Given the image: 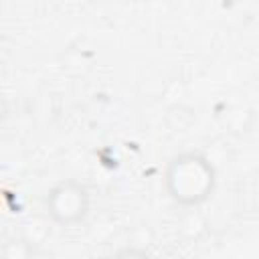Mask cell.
Returning <instances> with one entry per match:
<instances>
[{"label": "cell", "mask_w": 259, "mask_h": 259, "mask_svg": "<svg viewBox=\"0 0 259 259\" xmlns=\"http://www.w3.org/2000/svg\"><path fill=\"white\" fill-rule=\"evenodd\" d=\"M164 192L182 208L204 204L217 188V170L200 152H180L164 168Z\"/></svg>", "instance_id": "6da1fadb"}, {"label": "cell", "mask_w": 259, "mask_h": 259, "mask_svg": "<svg viewBox=\"0 0 259 259\" xmlns=\"http://www.w3.org/2000/svg\"><path fill=\"white\" fill-rule=\"evenodd\" d=\"M42 208L51 223L59 227H75L87 219L91 210V194L83 182L65 178L47 190Z\"/></svg>", "instance_id": "7a4b0ae2"}]
</instances>
